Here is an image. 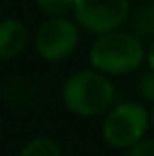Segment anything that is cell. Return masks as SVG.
I'll use <instances>...</instances> for the list:
<instances>
[{
	"mask_svg": "<svg viewBox=\"0 0 154 156\" xmlns=\"http://www.w3.org/2000/svg\"><path fill=\"white\" fill-rule=\"evenodd\" d=\"M148 131H150V110L135 99L116 101L102 116L99 127L103 144L120 152H127L131 146L148 137Z\"/></svg>",
	"mask_w": 154,
	"mask_h": 156,
	"instance_id": "3957f363",
	"label": "cell"
},
{
	"mask_svg": "<svg viewBox=\"0 0 154 156\" xmlns=\"http://www.w3.org/2000/svg\"><path fill=\"white\" fill-rule=\"evenodd\" d=\"M36 55L47 63H61L76 53L80 30L70 17L45 19L30 36Z\"/></svg>",
	"mask_w": 154,
	"mask_h": 156,
	"instance_id": "277c9868",
	"label": "cell"
},
{
	"mask_svg": "<svg viewBox=\"0 0 154 156\" xmlns=\"http://www.w3.org/2000/svg\"><path fill=\"white\" fill-rule=\"evenodd\" d=\"M129 23H131V34L139 38L141 42L154 40V2H144L137 9H131L129 13Z\"/></svg>",
	"mask_w": 154,
	"mask_h": 156,
	"instance_id": "52a82bcc",
	"label": "cell"
},
{
	"mask_svg": "<svg viewBox=\"0 0 154 156\" xmlns=\"http://www.w3.org/2000/svg\"><path fill=\"white\" fill-rule=\"evenodd\" d=\"M17 156H63V150L57 144V139L49 135H38L26 141L21 150L17 152Z\"/></svg>",
	"mask_w": 154,
	"mask_h": 156,
	"instance_id": "ba28073f",
	"label": "cell"
},
{
	"mask_svg": "<svg viewBox=\"0 0 154 156\" xmlns=\"http://www.w3.org/2000/svg\"><path fill=\"white\" fill-rule=\"evenodd\" d=\"M30 44V30L17 17L0 19V61L17 59Z\"/></svg>",
	"mask_w": 154,
	"mask_h": 156,
	"instance_id": "8992f818",
	"label": "cell"
},
{
	"mask_svg": "<svg viewBox=\"0 0 154 156\" xmlns=\"http://www.w3.org/2000/svg\"><path fill=\"white\" fill-rule=\"evenodd\" d=\"M38 11L47 17V19H53V17H70L72 15V4L74 0H34Z\"/></svg>",
	"mask_w": 154,
	"mask_h": 156,
	"instance_id": "9c48e42d",
	"label": "cell"
},
{
	"mask_svg": "<svg viewBox=\"0 0 154 156\" xmlns=\"http://www.w3.org/2000/svg\"><path fill=\"white\" fill-rule=\"evenodd\" d=\"M144 68L154 72V40L146 47V51H144Z\"/></svg>",
	"mask_w": 154,
	"mask_h": 156,
	"instance_id": "7c38bea8",
	"label": "cell"
},
{
	"mask_svg": "<svg viewBox=\"0 0 154 156\" xmlns=\"http://www.w3.org/2000/svg\"><path fill=\"white\" fill-rule=\"evenodd\" d=\"M135 93L141 101L154 105V72L152 70H139L135 78Z\"/></svg>",
	"mask_w": 154,
	"mask_h": 156,
	"instance_id": "30bf717a",
	"label": "cell"
},
{
	"mask_svg": "<svg viewBox=\"0 0 154 156\" xmlns=\"http://www.w3.org/2000/svg\"><path fill=\"white\" fill-rule=\"evenodd\" d=\"M144 42L131 32L116 30L110 34L97 36L89 47L91 70L108 78H118L137 74L144 66Z\"/></svg>",
	"mask_w": 154,
	"mask_h": 156,
	"instance_id": "7a4b0ae2",
	"label": "cell"
},
{
	"mask_svg": "<svg viewBox=\"0 0 154 156\" xmlns=\"http://www.w3.org/2000/svg\"><path fill=\"white\" fill-rule=\"evenodd\" d=\"M150 131L154 133V105L150 108Z\"/></svg>",
	"mask_w": 154,
	"mask_h": 156,
	"instance_id": "4fadbf2b",
	"label": "cell"
},
{
	"mask_svg": "<svg viewBox=\"0 0 154 156\" xmlns=\"http://www.w3.org/2000/svg\"><path fill=\"white\" fill-rule=\"evenodd\" d=\"M125 156H154V137H144L135 146H131Z\"/></svg>",
	"mask_w": 154,
	"mask_h": 156,
	"instance_id": "8fae6325",
	"label": "cell"
},
{
	"mask_svg": "<svg viewBox=\"0 0 154 156\" xmlns=\"http://www.w3.org/2000/svg\"><path fill=\"white\" fill-rule=\"evenodd\" d=\"M61 104L78 118H97L116 104V87L91 68L76 70L61 84Z\"/></svg>",
	"mask_w": 154,
	"mask_h": 156,
	"instance_id": "6da1fadb",
	"label": "cell"
},
{
	"mask_svg": "<svg viewBox=\"0 0 154 156\" xmlns=\"http://www.w3.org/2000/svg\"><path fill=\"white\" fill-rule=\"evenodd\" d=\"M131 0H74L72 21L95 38L116 32L129 21Z\"/></svg>",
	"mask_w": 154,
	"mask_h": 156,
	"instance_id": "5b68a950",
	"label": "cell"
}]
</instances>
